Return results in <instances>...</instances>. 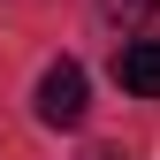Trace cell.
<instances>
[{
	"instance_id": "6da1fadb",
	"label": "cell",
	"mask_w": 160,
	"mask_h": 160,
	"mask_svg": "<svg viewBox=\"0 0 160 160\" xmlns=\"http://www.w3.org/2000/svg\"><path fill=\"white\" fill-rule=\"evenodd\" d=\"M84 107H92V84H84L76 61H53L46 76H38V122H46V130H76Z\"/></svg>"
},
{
	"instance_id": "7a4b0ae2",
	"label": "cell",
	"mask_w": 160,
	"mask_h": 160,
	"mask_svg": "<svg viewBox=\"0 0 160 160\" xmlns=\"http://www.w3.org/2000/svg\"><path fill=\"white\" fill-rule=\"evenodd\" d=\"M114 84L130 99H160V38H122L114 46Z\"/></svg>"
},
{
	"instance_id": "3957f363",
	"label": "cell",
	"mask_w": 160,
	"mask_h": 160,
	"mask_svg": "<svg viewBox=\"0 0 160 160\" xmlns=\"http://www.w3.org/2000/svg\"><path fill=\"white\" fill-rule=\"evenodd\" d=\"M99 15L114 31H160V0H99Z\"/></svg>"
},
{
	"instance_id": "277c9868",
	"label": "cell",
	"mask_w": 160,
	"mask_h": 160,
	"mask_svg": "<svg viewBox=\"0 0 160 160\" xmlns=\"http://www.w3.org/2000/svg\"><path fill=\"white\" fill-rule=\"evenodd\" d=\"M76 160H130V152H122V145H84Z\"/></svg>"
}]
</instances>
